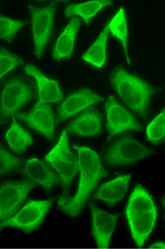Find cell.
<instances>
[{
    "mask_svg": "<svg viewBox=\"0 0 165 249\" xmlns=\"http://www.w3.org/2000/svg\"><path fill=\"white\" fill-rule=\"evenodd\" d=\"M78 153L79 181L75 195L67 203L59 207L68 216L76 217L83 210L99 181L108 176L99 154L90 147L73 145Z\"/></svg>",
    "mask_w": 165,
    "mask_h": 249,
    "instance_id": "6da1fadb",
    "label": "cell"
},
{
    "mask_svg": "<svg viewBox=\"0 0 165 249\" xmlns=\"http://www.w3.org/2000/svg\"><path fill=\"white\" fill-rule=\"evenodd\" d=\"M109 81L123 103L144 121H147L150 102L160 89L138 75L127 72L123 66L113 69Z\"/></svg>",
    "mask_w": 165,
    "mask_h": 249,
    "instance_id": "7a4b0ae2",
    "label": "cell"
},
{
    "mask_svg": "<svg viewBox=\"0 0 165 249\" xmlns=\"http://www.w3.org/2000/svg\"><path fill=\"white\" fill-rule=\"evenodd\" d=\"M126 216L134 241L142 248L155 227L158 210L152 195L141 184L135 187L128 198Z\"/></svg>",
    "mask_w": 165,
    "mask_h": 249,
    "instance_id": "3957f363",
    "label": "cell"
},
{
    "mask_svg": "<svg viewBox=\"0 0 165 249\" xmlns=\"http://www.w3.org/2000/svg\"><path fill=\"white\" fill-rule=\"evenodd\" d=\"M45 160L52 166L60 179L62 192L58 199V207H60L70 200L71 184L79 172L78 156L70 148L65 130L61 131L58 142L47 153Z\"/></svg>",
    "mask_w": 165,
    "mask_h": 249,
    "instance_id": "277c9868",
    "label": "cell"
},
{
    "mask_svg": "<svg viewBox=\"0 0 165 249\" xmlns=\"http://www.w3.org/2000/svg\"><path fill=\"white\" fill-rule=\"evenodd\" d=\"M35 96L34 83L26 76L15 74L6 80L0 95V125H6Z\"/></svg>",
    "mask_w": 165,
    "mask_h": 249,
    "instance_id": "5b68a950",
    "label": "cell"
},
{
    "mask_svg": "<svg viewBox=\"0 0 165 249\" xmlns=\"http://www.w3.org/2000/svg\"><path fill=\"white\" fill-rule=\"evenodd\" d=\"M106 142L102 151V159L111 167L136 163L155 152L128 133L119 134Z\"/></svg>",
    "mask_w": 165,
    "mask_h": 249,
    "instance_id": "8992f818",
    "label": "cell"
},
{
    "mask_svg": "<svg viewBox=\"0 0 165 249\" xmlns=\"http://www.w3.org/2000/svg\"><path fill=\"white\" fill-rule=\"evenodd\" d=\"M57 3V1H52L45 7H36L33 5L27 6L31 15L33 53L37 59L43 56L49 41L53 36Z\"/></svg>",
    "mask_w": 165,
    "mask_h": 249,
    "instance_id": "52a82bcc",
    "label": "cell"
},
{
    "mask_svg": "<svg viewBox=\"0 0 165 249\" xmlns=\"http://www.w3.org/2000/svg\"><path fill=\"white\" fill-rule=\"evenodd\" d=\"M54 199L29 200L14 216L0 222V230L4 228L17 229L24 233H31L37 230L44 222Z\"/></svg>",
    "mask_w": 165,
    "mask_h": 249,
    "instance_id": "ba28073f",
    "label": "cell"
},
{
    "mask_svg": "<svg viewBox=\"0 0 165 249\" xmlns=\"http://www.w3.org/2000/svg\"><path fill=\"white\" fill-rule=\"evenodd\" d=\"M105 112L106 127L108 131L106 142H109L113 138L125 131H143V126L134 116L132 112L120 105L114 95L108 96L106 100Z\"/></svg>",
    "mask_w": 165,
    "mask_h": 249,
    "instance_id": "9c48e42d",
    "label": "cell"
},
{
    "mask_svg": "<svg viewBox=\"0 0 165 249\" xmlns=\"http://www.w3.org/2000/svg\"><path fill=\"white\" fill-rule=\"evenodd\" d=\"M35 184L28 179L6 181L0 185V222L14 216Z\"/></svg>",
    "mask_w": 165,
    "mask_h": 249,
    "instance_id": "30bf717a",
    "label": "cell"
},
{
    "mask_svg": "<svg viewBox=\"0 0 165 249\" xmlns=\"http://www.w3.org/2000/svg\"><path fill=\"white\" fill-rule=\"evenodd\" d=\"M104 101V97L90 88H81L68 94L57 107L56 124H60L67 119L75 116L91 107L93 105Z\"/></svg>",
    "mask_w": 165,
    "mask_h": 249,
    "instance_id": "8fae6325",
    "label": "cell"
},
{
    "mask_svg": "<svg viewBox=\"0 0 165 249\" xmlns=\"http://www.w3.org/2000/svg\"><path fill=\"white\" fill-rule=\"evenodd\" d=\"M15 117L23 121L31 129L44 135L50 142L54 141L56 122L50 105L36 104L30 112H18L15 114Z\"/></svg>",
    "mask_w": 165,
    "mask_h": 249,
    "instance_id": "7c38bea8",
    "label": "cell"
},
{
    "mask_svg": "<svg viewBox=\"0 0 165 249\" xmlns=\"http://www.w3.org/2000/svg\"><path fill=\"white\" fill-rule=\"evenodd\" d=\"M20 172L35 185H39L50 192L60 183V179L52 166L38 158H31L25 161Z\"/></svg>",
    "mask_w": 165,
    "mask_h": 249,
    "instance_id": "4fadbf2b",
    "label": "cell"
},
{
    "mask_svg": "<svg viewBox=\"0 0 165 249\" xmlns=\"http://www.w3.org/2000/svg\"><path fill=\"white\" fill-rule=\"evenodd\" d=\"M89 206L92 220L91 233L96 244L99 249H108L116 230L119 215L100 210L93 202H90Z\"/></svg>",
    "mask_w": 165,
    "mask_h": 249,
    "instance_id": "5bb4252c",
    "label": "cell"
},
{
    "mask_svg": "<svg viewBox=\"0 0 165 249\" xmlns=\"http://www.w3.org/2000/svg\"><path fill=\"white\" fill-rule=\"evenodd\" d=\"M103 115L99 109L90 107L67 125V133L79 137H94L103 133Z\"/></svg>",
    "mask_w": 165,
    "mask_h": 249,
    "instance_id": "9a60e30c",
    "label": "cell"
},
{
    "mask_svg": "<svg viewBox=\"0 0 165 249\" xmlns=\"http://www.w3.org/2000/svg\"><path fill=\"white\" fill-rule=\"evenodd\" d=\"M24 71L27 75L34 79L35 85L38 92L39 105H50V104H60L63 94L59 82L56 80L47 77L44 72H41L36 66L27 65L24 67Z\"/></svg>",
    "mask_w": 165,
    "mask_h": 249,
    "instance_id": "2e32d148",
    "label": "cell"
},
{
    "mask_svg": "<svg viewBox=\"0 0 165 249\" xmlns=\"http://www.w3.org/2000/svg\"><path fill=\"white\" fill-rule=\"evenodd\" d=\"M131 177V174H122L102 184L94 194V198L103 201L109 207L115 206L126 196Z\"/></svg>",
    "mask_w": 165,
    "mask_h": 249,
    "instance_id": "e0dca14e",
    "label": "cell"
},
{
    "mask_svg": "<svg viewBox=\"0 0 165 249\" xmlns=\"http://www.w3.org/2000/svg\"><path fill=\"white\" fill-rule=\"evenodd\" d=\"M80 26L81 22L77 17H73L68 22L53 46V59L59 62L61 59H70L72 57Z\"/></svg>",
    "mask_w": 165,
    "mask_h": 249,
    "instance_id": "ac0fdd59",
    "label": "cell"
},
{
    "mask_svg": "<svg viewBox=\"0 0 165 249\" xmlns=\"http://www.w3.org/2000/svg\"><path fill=\"white\" fill-rule=\"evenodd\" d=\"M113 4L111 0H90L82 3H73L67 6L64 15L68 18L73 17L81 18L87 26H90V21L97 14L105 7H111Z\"/></svg>",
    "mask_w": 165,
    "mask_h": 249,
    "instance_id": "d6986e66",
    "label": "cell"
},
{
    "mask_svg": "<svg viewBox=\"0 0 165 249\" xmlns=\"http://www.w3.org/2000/svg\"><path fill=\"white\" fill-rule=\"evenodd\" d=\"M108 24L106 22L103 30L81 56L82 60L91 66L101 69L106 63V46L108 39Z\"/></svg>",
    "mask_w": 165,
    "mask_h": 249,
    "instance_id": "ffe728a7",
    "label": "cell"
},
{
    "mask_svg": "<svg viewBox=\"0 0 165 249\" xmlns=\"http://www.w3.org/2000/svg\"><path fill=\"white\" fill-rule=\"evenodd\" d=\"M108 31L119 40L123 47V50L126 55L127 65H131V59L128 52V25L126 19V10L123 7H119L118 12L113 16L111 19L107 21Z\"/></svg>",
    "mask_w": 165,
    "mask_h": 249,
    "instance_id": "44dd1931",
    "label": "cell"
},
{
    "mask_svg": "<svg viewBox=\"0 0 165 249\" xmlns=\"http://www.w3.org/2000/svg\"><path fill=\"white\" fill-rule=\"evenodd\" d=\"M5 138L10 149L15 153H24L27 147L33 142L32 135L17 123L15 117L12 118V124L6 132Z\"/></svg>",
    "mask_w": 165,
    "mask_h": 249,
    "instance_id": "7402d4cb",
    "label": "cell"
},
{
    "mask_svg": "<svg viewBox=\"0 0 165 249\" xmlns=\"http://www.w3.org/2000/svg\"><path fill=\"white\" fill-rule=\"evenodd\" d=\"M146 139L152 144H160L165 139V111L163 109L146 127Z\"/></svg>",
    "mask_w": 165,
    "mask_h": 249,
    "instance_id": "603a6c76",
    "label": "cell"
},
{
    "mask_svg": "<svg viewBox=\"0 0 165 249\" xmlns=\"http://www.w3.org/2000/svg\"><path fill=\"white\" fill-rule=\"evenodd\" d=\"M27 24L25 21L13 19L0 14V39L11 44L15 36Z\"/></svg>",
    "mask_w": 165,
    "mask_h": 249,
    "instance_id": "cb8c5ba5",
    "label": "cell"
},
{
    "mask_svg": "<svg viewBox=\"0 0 165 249\" xmlns=\"http://www.w3.org/2000/svg\"><path fill=\"white\" fill-rule=\"evenodd\" d=\"M24 64V60L18 55L7 50L5 47H0V82L7 73L12 72L15 68Z\"/></svg>",
    "mask_w": 165,
    "mask_h": 249,
    "instance_id": "d4e9b609",
    "label": "cell"
},
{
    "mask_svg": "<svg viewBox=\"0 0 165 249\" xmlns=\"http://www.w3.org/2000/svg\"><path fill=\"white\" fill-rule=\"evenodd\" d=\"M25 161V160L15 156L7 151L3 145L0 144V174H6L15 170H19Z\"/></svg>",
    "mask_w": 165,
    "mask_h": 249,
    "instance_id": "484cf974",
    "label": "cell"
},
{
    "mask_svg": "<svg viewBox=\"0 0 165 249\" xmlns=\"http://www.w3.org/2000/svg\"><path fill=\"white\" fill-rule=\"evenodd\" d=\"M165 248V243L162 242V241H157V242H154L152 245H150V249H164Z\"/></svg>",
    "mask_w": 165,
    "mask_h": 249,
    "instance_id": "4316f807",
    "label": "cell"
},
{
    "mask_svg": "<svg viewBox=\"0 0 165 249\" xmlns=\"http://www.w3.org/2000/svg\"><path fill=\"white\" fill-rule=\"evenodd\" d=\"M0 231H1V230H0Z\"/></svg>",
    "mask_w": 165,
    "mask_h": 249,
    "instance_id": "83f0119b",
    "label": "cell"
}]
</instances>
